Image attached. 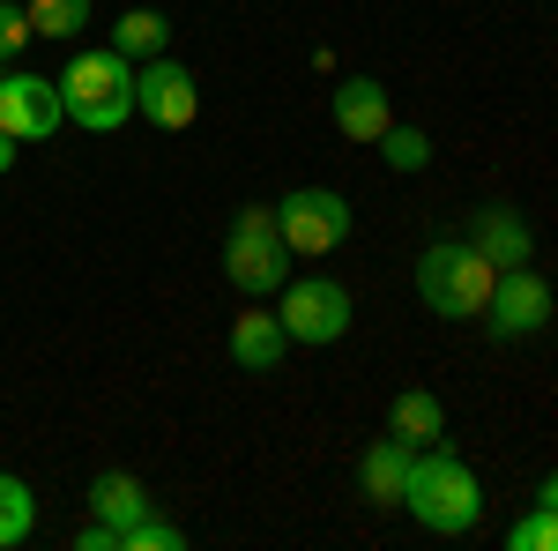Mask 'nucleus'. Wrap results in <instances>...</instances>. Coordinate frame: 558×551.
<instances>
[{"label": "nucleus", "mask_w": 558, "mask_h": 551, "mask_svg": "<svg viewBox=\"0 0 558 551\" xmlns=\"http://www.w3.org/2000/svg\"><path fill=\"white\" fill-rule=\"evenodd\" d=\"M31 529H38V500H31V484H23L15 469H0V551H15Z\"/></svg>", "instance_id": "f3484780"}, {"label": "nucleus", "mask_w": 558, "mask_h": 551, "mask_svg": "<svg viewBox=\"0 0 558 551\" xmlns=\"http://www.w3.org/2000/svg\"><path fill=\"white\" fill-rule=\"evenodd\" d=\"M328 120H336V134H350V142H380V134L395 128L387 83H373V75H343L336 97H328Z\"/></svg>", "instance_id": "9b49d317"}, {"label": "nucleus", "mask_w": 558, "mask_h": 551, "mask_svg": "<svg viewBox=\"0 0 558 551\" xmlns=\"http://www.w3.org/2000/svg\"><path fill=\"white\" fill-rule=\"evenodd\" d=\"M380 157H387L395 171H425V165H432V134H425V128H387V134H380Z\"/></svg>", "instance_id": "6ab92c4d"}, {"label": "nucleus", "mask_w": 558, "mask_h": 551, "mask_svg": "<svg viewBox=\"0 0 558 551\" xmlns=\"http://www.w3.org/2000/svg\"><path fill=\"white\" fill-rule=\"evenodd\" d=\"M276 321H283V336L305 343V350H320V343H343L350 321H357V306L336 276H299V284H283V306H276Z\"/></svg>", "instance_id": "423d86ee"}, {"label": "nucleus", "mask_w": 558, "mask_h": 551, "mask_svg": "<svg viewBox=\"0 0 558 551\" xmlns=\"http://www.w3.org/2000/svg\"><path fill=\"white\" fill-rule=\"evenodd\" d=\"M410 463H417V447L410 440H373L365 447V463H357V484H365V500L373 507H402V484H410Z\"/></svg>", "instance_id": "f8f14e48"}, {"label": "nucleus", "mask_w": 558, "mask_h": 551, "mask_svg": "<svg viewBox=\"0 0 558 551\" xmlns=\"http://www.w3.org/2000/svg\"><path fill=\"white\" fill-rule=\"evenodd\" d=\"M507 544L514 551H558V507H529L514 529H507Z\"/></svg>", "instance_id": "aec40b11"}, {"label": "nucleus", "mask_w": 558, "mask_h": 551, "mask_svg": "<svg viewBox=\"0 0 558 551\" xmlns=\"http://www.w3.org/2000/svg\"><path fill=\"white\" fill-rule=\"evenodd\" d=\"M89 514H97V522H112V529L128 537L134 522L149 514V492H142V477H128V469H105V477L89 484Z\"/></svg>", "instance_id": "4468645a"}, {"label": "nucleus", "mask_w": 558, "mask_h": 551, "mask_svg": "<svg viewBox=\"0 0 558 551\" xmlns=\"http://www.w3.org/2000/svg\"><path fill=\"white\" fill-rule=\"evenodd\" d=\"M165 45H172V23L157 8H128L120 31H112V52H128V60H157Z\"/></svg>", "instance_id": "dca6fc26"}, {"label": "nucleus", "mask_w": 558, "mask_h": 551, "mask_svg": "<svg viewBox=\"0 0 558 551\" xmlns=\"http://www.w3.org/2000/svg\"><path fill=\"white\" fill-rule=\"evenodd\" d=\"M350 224H357V209H350L336 187H291L283 202H276V231H283V247L291 254H336L350 239Z\"/></svg>", "instance_id": "39448f33"}, {"label": "nucleus", "mask_w": 558, "mask_h": 551, "mask_svg": "<svg viewBox=\"0 0 558 551\" xmlns=\"http://www.w3.org/2000/svg\"><path fill=\"white\" fill-rule=\"evenodd\" d=\"M283 350H291V336H283V321H276V313L246 306V313L231 321V358H239L246 373H276V366H283Z\"/></svg>", "instance_id": "ddd939ff"}, {"label": "nucleus", "mask_w": 558, "mask_h": 551, "mask_svg": "<svg viewBox=\"0 0 558 551\" xmlns=\"http://www.w3.org/2000/svg\"><path fill=\"white\" fill-rule=\"evenodd\" d=\"M89 23V0H31V38H75Z\"/></svg>", "instance_id": "a211bd4d"}, {"label": "nucleus", "mask_w": 558, "mask_h": 551, "mask_svg": "<svg viewBox=\"0 0 558 551\" xmlns=\"http://www.w3.org/2000/svg\"><path fill=\"white\" fill-rule=\"evenodd\" d=\"M484 328L499 343H521V336H544L551 328V284L521 261V268H499V284L484 298Z\"/></svg>", "instance_id": "0eeeda50"}, {"label": "nucleus", "mask_w": 558, "mask_h": 551, "mask_svg": "<svg viewBox=\"0 0 558 551\" xmlns=\"http://www.w3.org/2000/svg\"><path fill=\"white\" fill-rule=\"evenodd\" d=\"M31 45V8H15V0H0V60H15Z\"/></svg>", "instance_id": "4be33fe9"}, {"label": "nucleus", "mask_w": 558, "mask_h": 551, "mask_svg": "<svg viewBox=\"0 0 558 551\" xmlns=\"http://www.w3.org/2000/svg\"><path fill=\"white\" fill-rule=\"evenodd\" d=\"M470 247L492 268H521V261H536V231H529V216L514 209V202H484V209L470 216Z\"/></svg>", "instance_id": "9d476101"}, {"label": "nucleus", "mask_w": 558, "mask_h": 551, "mask_svg": "<svg viewBox=\"0 0 558 551\" xmlns=\"http://www.w3.org/2000/svg\"><path fill=\"white\" fill-rule=\"evenodd\" d=\"M75 551H120V529L89 514V529H83V537H75Z\"/></svg>", "instance_id": "5701e85b"}, {"label": "nucleus", "mask_w": 558, "mask_h": 551, "mask_svg": "<svg viewBox=\"0 0 558 551\" xmlns=\"http://www.w3.org/2000/svg\"><path fill=\"white\" fill-rule=\"evenodd\" d=\"M402 507L417 514L432 537H470L476 522H484V484H476V469L454 447L432 440V447H417V463H410Z\"/></svg>", "instance_id": "f257e3e1"}, {"label": "nucleus", "mask_w": 558, "mask_h": 551, "mask_svg": "<svg viewBox=\"0 0 558 551\" xmlns=\"http://www.w3.org/2000/svg\"><path fill=\"white\" fill-rule=\"evenodd\" d=\"M60 120H68L60 75H0V134L45 142V134H60Z\"/></svg>", "instance_id": "1a4fd4ad"}, {"label": "nucleus", "mask_w": 558, "mask_h": 551, "mask_svg": "<svg viewBox=\"0 0 558 551\" xmlns=\"http://www.w3.org/2000/svg\"><path fill=\"white\" fill-rule=\"evenodd\" d=\"M536 507H558V469L544 477V484H536Z\"/></svg>", "instance_id": "b1692460"}, {"label": "nucleus", "mask_w": 558, "mask_h": 551, "mask_svg": "<svg viewBox=\"0 0 558 551\" xmlns=\"http://www.w3.org/2000/svg\"><path fill=\"white\" fill-rule=\"evenodd\" d=\"M223 276H231V291H246V298H268L291 284V247L276 231V209L231 216V231H223Z\"/></svg>", "instance_id": "20e7f679"}, {"label": "nucleus", "mask_w": 558, "mask_h": 551, "mask_svg": "<svg viewBox=\"0 0 558 551\" xmlns=\"http://www.w3.org/2000/svg\"><path fill=\"white\" fill-rule=\"evenodd\" d=\"M499 284V268L476 254L470 239H439L417 254V298H425L439 321H484V298Z\"/></svg>", "instance_id": "7ed1b4c3"}, {"label": "nucleus", "mask_w": 558, "mask_h": 551, "mask_svg": "<svg viewBox=\"0 0 558 551\" xmlns=\"http://www.w3.org/2000/svg\"><path fill=\"white\" fill-rule=\"evenodd\" d=\"M387 432H395V440H410V447H432V440L447 432L439 395H425V387H402V395L387 403Z\"/></svg>", "instance_id": "2eb2a0df"}, {"label": "nucleus", "mask_w": 558, "mask_h": 551, "mask_svg": "<svg viewBox=\"0 0 558 551\" xmlns=\"http://www.w3.org/2000/svg\"><path fill=\"white\" fill-rule=\"evenodd\" d=\"M15 149H23V142H15V134H0V171L15 165Z\"/></svg>", "instance_id": "393cba45"}, {"label": "nucleus", "mask_w": 558, "mask_h": 551, "mask_svg": "<svg viewBox=\"0 0 558 551\" xmlns=\"http://www.w3.org/2000/svg\"><path fill=\"white\" fill-rule=\"evenodd\" d=\"M134 112L149 120V128H165V134H179V128H194V112H202V83L179 68V60H142L134 68Z\"/></svg>", "instance_id": "6e6552de"}, {"label": "nucleus", "mask_w": 558, "mask_h": 551, "mask_svg": "<svg viewBox=\"0 0 558 551\" xmlns=\"http://www.w3.org/2000/svg\"><path fill=\"white\" fill-rule=\"evenodd\" d=\"M60 105H68L75 128L120 134L134 120V60H128V52H112V45L75 52V60L60 68Z\"/></svg>", "instance_id": "f03ea898"}, {"label": "nucleus", "mask_w": 558, "mask_h": 551, "mask_svg": "<svg viewBox=\"0 0 558 551\" xmlns=\"http://www.w3.org/2000/svg\"><path fill=\"white\" fill-rule=\"evenodd\" d=\"M179 544H186V529L179 522H157V514H142L128 537H120V551H179Z\"/></svg>", "instance_id": "412c9836"}]
</instances>
